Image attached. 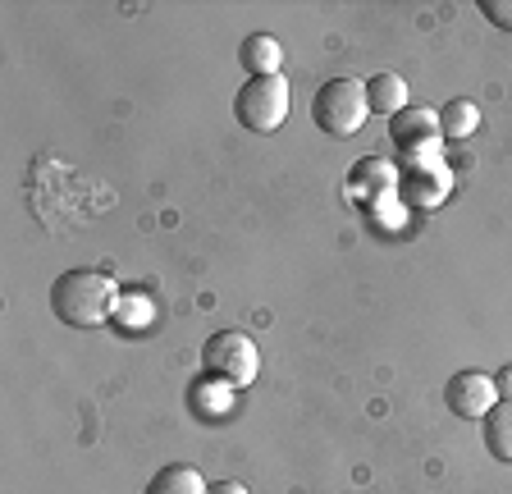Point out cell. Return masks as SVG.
Instances as JSON below:
<instances>
[{
    "label": "cell",
    "mask_w": 512,
    "mask_h": 494,
    "mask_svg": "<svg viewBox=\"0 0 512 494\" xmlns=\"http://www.w3.org/2000/svg\"><path fill=\"white\" fill-rule=\"evenodd\" d=\"M119 289L101 270H64L51 284V312L69 330H101L115 316Z\"/></svg>",
    "instance_id": "cell-1"
},
{
    "label": "cell",
    "mask_w": 512,
    "mask_h": 494,
    "mask_svg": "<svg viewBox=\"0 0 512 494\" xmlns=\"http://www.w3.org/2000/svg\"><path fill=\"white\" fill-rule=\"evenodd\" d=\"M371 101H366V83L362 78H330L311 97V124L330 138H352L366 124Z\"/></svg>",
    "instance_id": "cell-2"
},
{
    "label": "cell",
    "mask_w": 512,
    "mask_h": 494,
    "mask_svg": "<svg viewBox=\"0 0 512 494\" xmlns=\"http://www.w3.org/2000/svg\"><path fill=\"white\" fill-rule=\"evenodd\" d=\"M202 366H206V376H215L220 385L247 389L261 376V348H256L252 334H243V330H220L206 339Z\"/></svg>",
    "instance_id": "cell-3"
},
{
    "label": "cell",
    "mask_w": 512,
    "mask_h": 494,
    "mask_svg": "<svg viewBox=\"0 0 512 494\" xmlns=\"http://www.w3.org/2000/svg\"><path fill=\"white\" fill-rule=\"evenodd\" d=\"M234 119L247 133H275L288 119V83L284 74L247 78L234 97Z\"/></svg>",
    "instance_id": "cell-4"
},
{
    "label": "cell",
    "mask_w": 512,
    "mask_h": 494,
    "mask_svg": "<svg viewBox=\"0 0 512 494\" xmlns=\"http://www.w3.org/2000/svg\"><path fill=\"white\" fill-rule=\"evenodd\" d=\"M389 138L403 151V161H430L444 147V133H439V110L430 106H407L389 119Z\"/></svg>",
    "instance_id": "cell-5"
},
{
    "label": "cell",
    "mask_w": 512,
    "mask_h": 494,
    "mask_svg": "<svg viewBox=\"0 0 512 494\" xmlns=\"http://www.w3.org/2000/svg\"><path fill=\"white\" fill-rule=\"evenodd\" d=\"M448 193H453V170H448V161H439V156H430V161H407L403 179H398V197H403L407 206L435 211V206H444Z\"/></svg>",
    "instance_id": "cell-6"
},
{
    "label": "cell",
    "mask_w": 512,
    "mask_h": 494,
    "mask_svg": "<svg viewBox=\"0 0 512 494\" xmlns=\"http://www.w3.org/2000/svg\"><path fill=\"white\" fill-rule=\"evenodd\" d=\"M444 403H448V412L462 421H485V412L499 403L494 376H485V371H458V376L444 385Z\"/></svg>",
    "instance_id": "cell-7"
},
{
    "label": "cell",
    "mask_w": 512,
    "mask_h": 494,
    "mask_svg": "<svg viewBox=\"0 0 512 494\" xmlns=\"http://www.w3.org/2000/svg\"><path fill=\"white\" fill-rule=\"evenodd\" d=\"M238 60H243L247 78H270V74H279V65H284V46H279L270 33H252V37H243V46H238Z\"/></svg>",
    "instance_id": "cell-8"
},
{
    "label": "cell",
    "mask_w": 512,
    "mask_h": 494,
    "mask_svg": "<svg viewBox=\"0 0 512 494\" xmlns=\"http://www.w3.org/2000/svg\"><path fill=\"white\" fill-rule=\"evenodd\" d=\"M211 485H206V476L192 467V462H170V467H160L156 476L147 481V490L142 494H206Z\"/></svg>",
    "instance_id": "cell-9"
},
{
    "label": "cell",
    "mask_w": 512,
    "mask_h": 494,
    "mask_svg": "<svg viewBox=\"0 0 512 494\" xmlns=\"http://www.w3.org/2000/svg\"><path fill=\"white\" fill-rule=\"evenodd\" d=\"M480 435H485V449H490L494 462H512V403H494L480 421Z\"/></svg>",
    "instance_id": "cell-10"
},
{
    "label": "cell",
    "mask_w": 512,
    "mask_h": 494,
    "mask_svg": "<svg viewBox=\"0 0 512 494\" xmlns=\"http://www.w3.org/2000/svg\"><path fill=\"white\" fill-rule=\"evenodd\" d=\"M366 101H371V115H389V119H394L398 110H407V78L371 74V83H366Z\"/></svg>",
    "instance_id": "cell-11"
},
{
    "label": "cell",
    "mask_w": 512,
    "mask_h": 494,
    "mask_svg": "<svg viewBox=\"0 0 512 494\" xmlns=\"http://www.w3.org/2000/svg\"><path fill=\"white\" fill-rule=\"evenodd\" d=\"M476 129H480V110H476V101L453 97L444 110H439V133H444V142H467Z\"/></svg>",
    "instance_id": "cell-12"
},
{
    "label": "cell",
    "mask_w": 512,
    "mask_h": 494,
    "mask_svg": "<svg viewBox=\"0 0 512 494\" xmlns=\"http://www.w3.org/2000/svg\"><path fill=\"white\" fill-rule=\"evenodd\" d=\"M229 394H234V389H229V385H220V380H215V376H202V380H197V385H192L188 403H192V412H197V417H202V421H211V417H220V412L229 408Z\"/></svg>",
    "instance_id": "cell-13"
},
{
    "label": "cell",
    "mask_w": 512,
    "mask_h": 494,
    "mask_svg": "<svg viewBox=\"0 0 512 494\" xmlns=\"http://www.w3.org/2000/svg\"><path fill=\"white\" fill-rule=\"evenodd\" d=\"M480 14H485L494 28L512 33V0H480Z\"/></svg>",
    "instance_id": "cell-14"
},
{
    "label": "cell",
    "mask_w": 512,
    "mask_h": 494,
    "mask_svg": "<svg viewBox=\"0 0 512 494\" xmlns=\"http://www.w3.org/2000/svg\"><path fill=\"white\" fill-rule=\"evenodd\" d=\"M494 389H499L503 403H512V366H503L499 376H494Z\"/></svg>",
    "instance_id": "cell-15"
},
{
    "label": "cell",
    "mask_w": 512,
    "mask_h": 494,
    "mask_svg": "<svg viewBox=\"0 0 512 494\" xmlns=\"http://www.w3.org/2000/svg\"><path fill=\"white\" fill-rule=\"evenodd\" d=\"M206 494H252V490H247L243 481H215V485H211V490H206Z\"/></svg>",
    "instance_id": "cell-16"
}]
</instances>
